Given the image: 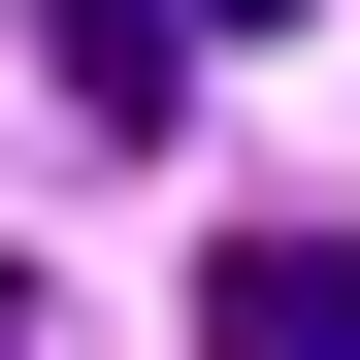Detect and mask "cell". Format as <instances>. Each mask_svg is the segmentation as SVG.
Returning a JSON list of instances; mask_svg holds the SVG:
<instances>
[{
  "mask_svg": "<svg viewBox=\"0 0 360 360\" xmlns=\"http://www.w3.org/2000/svg\"><path fill=\"white\" fill-rule=\"evenodd\" d=\"M0 360H66V295H0Z\"/></svg>",
  "mask_w": 360,
  "mask_h": 360,
  "instance_id": "7a4b0ae2",
  "label": "cell"
},
{
  "mask_svg": "<svg viewBox=\"0 0 360 360\" xmlns=\"http://www.w3.org/2000/svg\"><path fill=\"white\" fill-rule=\"evenodd\" d=\"M197 360H360V229H229L197 262Z\"/></svg>",
  "mask_w": 360,
  "mask_h": 360,
  "instance_id": "6da1fadb",
  "label": "cell"
}]
</instances>
